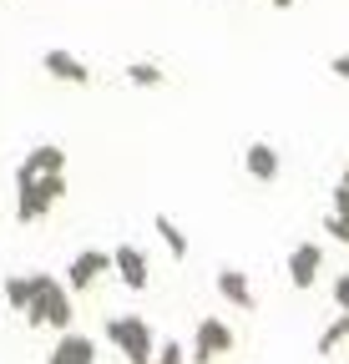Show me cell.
<instances>
[{
	"label": "cell",
	"instance_id": "cell-14",
	"mask_svg": "<svg viewBox=\"0 0 349 364\" xmlns=\"http://www.w3.org/2000/svg\"><path fill=\"white\" fill-rule=\"evenodd\" d=\"M344 339H349V309H339L334 324H324V329H319V344H314V349H319V354H334Z\"/></svg>",
	"mask_w": 349,
	"mask_h": 364
},
{
	"label": "cell",
	"instance_id": "cell-1",
	"mask_svg": "<svg viewBox=\"0 0 349 364\" xmlns=\"http://www.w3.org/2000/svg\"><path fill=\"white\" fill-rule=\"evenodd\" d=\"M71 289L61 279H51V273H31V309H26V324L41 329V324H51V329H71Z\"/></svg>",
	"mask_w": 349,
	"mask_h": 364
},
{
	"label": "cell",
	"instance_id": "cell-9",
	"mask_svg": "<svg viewBox=\"0 0 349 364\" xmlns=\"http://www.w3.org/2000/svg\"><path fill=\"white\" fill-rule=\"evenodd\" d=\"M243 172H248L253 182H279V172H284L279 147H269V142H253V147H243Z\"/></svg>",
	"mask_w": 349,
	"mask_h": 364
},
{
	"label": "cell",
	"instance_id": "cell-6",
	"mask_svg": "<svg viewBox=\"0 0 349 364\" xmlns=\"http://www.w3.org/2000/svg\"><path fill=\"white\" fill-rule=\"evenodd\" d=\"M112 273H117V279L132 289V294H142L147 279H152V273H147V253H142L137 243H122V248L112 253Z\"/></svg>",
	"mask_w": 349,
	"mask_h": 364
},
{
	"label": "cell",
	"instance_id": "cell-15",
	"mask_svg": "<svg viewBox=\"0 0 349 364\" xmlns=\"http://www.w3.org/2000/svg\"><path fill=\"white\" fill-rule=\"evenodd\" d=\"M122 76L132 86H162V66L157 61H132V66H122Z\"/></svg>",
	"mask_w": 349,
	"mask_h": 364
},
{
	"label": "cell",
	"instance_id": "cell-12",
	"mask_svg": "<svg viewBox=\"0 0 349 364\" xmlns=\"http://www.w3.org/2000/svg\"><path fill=\"white\" fill-rule=\"evenodd\" d=\"M26 167H31L36 177H46V172H66V147H56V142L36 147V152L26 157Z\"/></svg>",
	"mask_w": 349,
	"mask_h": 364
},
{
	"label": "cell",
	"instance_id": "cell-19",
	"mask_svg": "<svg viewBox=\"0 0 349 364\" xmlns=\"http://www.w3.org/2000/svg\"><path fill=\"white\" fill-rule=\"evenodd\" d=\"M324 233H329V238H334V243H349V223H344V218H334V213H329V218H324Z\"/></svg>",
	"mask_w": 349,
	"mask_h": 364
},
{
	"label": "cell",
	"instance_id": "cell-2",
	"mask_svg": "<svg viewBox=\"0 0 349 364\" xmlns=\"http://www.w3.org/2000/svg\"><path fill=\"white\" fill-rule=\"evenodd\" d=\"M107 339L127 354V364H152V354H157V339L147 329V318H137V314L107 318Z\"/></svg>",
	"mask_w": 349,
	"mask_h": 364
},
{
	"label": "cell",
	"instance_id": "cell-11",
	"mask_svg": "<svg viewBox=\"0 0 349 364\" xmlns=\"http://www.w3.org/2000/svg\"><path fill=\"white\" fill-rule=\"evenodd\" d=\"M218 294H223L233 309H258V299H253V284H248V273L243 268H218Z\"/></svg>",
	"mask_w": 349,
	"mask_h": 364
},
{
	"label": "cell",
	"instance_id": "cell-10",
	"mask_svg": "<svg viewBox=\"0 0 349 364\" xmlns=\"http://www.w3.org/2000/svg\"><path fill=\"white\" fill-rule=\"evenodd\" d=\"M51 364H97V344L76 329H61V339L51 349Z\"/></svg>",
	"mask_w": 349,
	"mask_h": 364
},
{
	"label": "cell",
	"instance_id": "cell-21",
	"mask_svg": "<svg viewBox=\"0 0 349 364\" xmlns=\"http://www.w3.org/2000/svg\"><path fill=\"white\" fill-rule=\"evenodd\" d=\"M329 71H334V76H339V81H344V86H349V51H339V56H334V61H329Z\"/></svg>",
	"mask_w": 349,
	"mask_h": 364
},
{
	"label": "cell",
	"instance_id": "cell-4",
	"mask_svg": "<svg viewBox=\"0 0 349 364\" xmlns=\"http://www.w3.org/2000/svg\"><path fill=\"white\" fill-rule=\"evenodd\" d=\"M238 339H233V329L223 324V318H198V334H193V364H213L218 354H228Z\"/></svg>",
	"mask_w": 349,
	"mask_h": 364
},
{
	"label": "cell",
	"instance_id": "cell-8",
	"mask_svg": "<svg viewBox=\"0 0 349 364\" xmlns=\"http://www.w3.org/2000/svg\"><path fill=\"white\" fill-rule=\"evenodd\" d=\"M41 71L46 76H56V81H71V86H86L92 81V66H86L81 56H71V51H41Z\"/></svg>",
	"mask_w": 349,
	"mask_h": 364
},
{
	"label": "cell",
	"instance_id": "cell-7",
	"mask_svg": "<svg viewBox=\"0 0 349 364\" xmlns=\"http://www.w3.org/2000/svg\"><path fill=\"white\" fill-rule=\"evenodd\" d=\"M284 268H289V284L294 289H314L319 284V268H324V248L319 243H299Z\"/></svg>",
	"mask_w": 349,
	"mask_h": 364
},
{
	"label": "cell",
	"instance_id": "cell-3",
	"mask_svg": "<svg viewBox=\"0 0 349 364\" xmlns=\"http://www.w3.org/2000/svg\"><path fill=\"white\" fill-rule=\"evenodd\" d=\"M46 213H51L46 188H41V177L21 162V167H16V218H21V223H41Z\"/></svg>",
	"mask_w": 349,
	"mask_h": 364
},
{
	"label": "cell",
	"instance_id": "cell-17",
	"mask_svg": "<svg viewBox=\"0 0 349 364\" xmlns=\"http://www.w3.org/2000/svg\"><path fill=\"white\" fill-rule=\"evenodd\" d=\"M152 364H188V349H183V344H172V339H167V344H162V349L152 354Z\"/></svg>",
	"mask_w": 349,
	"mask_h": 364
},
{
	"label": "cell",
	"instance_id": "cell-23",
	"mask_svg": "<svg viewBox=\"0 0 349 364\" xmlns=\"http://www.w3.org/2000/svg\"><path fill=\"white\" fill-rule=\"evenodd\" d=\"M339 188H349V162H344V177H339Z\"/></svg>",
	"mask_w": 349,
	"mask_h": 364
},
{
	"label": "cell",
	"instance_id": "cell-13",
	"mask_svg": "<svg viewBox=\"0 0 349 364\" xmlns=\"http://www.w3.org/2000/svg\"><path fill=\"white\" fill-rule=\"evenodd\" d=\"M152 228H157V238L167 243V253H172V258H188V233H183V228L172 223V218H162V213H157V223H152Z\"/></svg>",
	"mask_w": 349,
	"mask_h": 364
},
{
	"label": "cell",
	"instance_id": "cell-22",
	"mask_svg": "<svg viewBox=\"0 0 349 364\" xmlns=\"http://www.w3.org/2000/svg\"><path fill=\"white\" fill-rule=\"evenodd\" d=\"M289 6H294V0H274V11H289Z\"/></svg>",
	"mask_w": 349,
	"mask_h": 364
},
{
	"label": "cell",
	"instance_id": "cell-16",
	"mask_svg": "<svg viewBox=\"0 0 349 364\" xmlns=\"http://www.w3.org/2000/svg\"><path fill=\"white\" fill-rule=\"evenodd\" d=\"M6 304L26 314L31 309V279H6Z\"/></svg>",
	"mask_w": 349,
	"mask_h": 364
},
{
	"label": "cell",
	"instance_id": "cell-18",
	"mask_svg": "<svg viewBox=\"0 0 349 364\" xmlns=\"http://www.w3.org/2000/svg\"><path fill=\"white\" fill-rule=\"evenodd\" d=\"M329 213L349 223V188H334V193H329Z\"/></svg>",
	"mask_w": 349,
	"mask_h": 364
},
{
	"label": "cell",
	"instance_id": "cell-20",
	"mask_svg": "<svg viewBox=\"0 0 349 364\" xmlns=\"http://www.w3.org/2000/svg\"><path fill=\"white\" fill-rule=\"evenodd\" d=\"M334 309H349V273L334 279Z\"/></svg>",
	"mask_w": 349,
	"mask_h": 364
},
{
	"label": "cell",
	"instance_id": "cell-5",
	"mask_svg": "<svg viewBox=\"0 0 349 364\" xmlns=\"http://www.w3.org/2000/svg\"><path fill=\"white\" fill-rule=\"evenodd\" d=\"M102 273H112V253H102V248H81L76 258H71V268H66V289H76V294H86Z\"/></svg>",
	"mask_w": 349,
	"mask_h": 364
}]
</instances>
